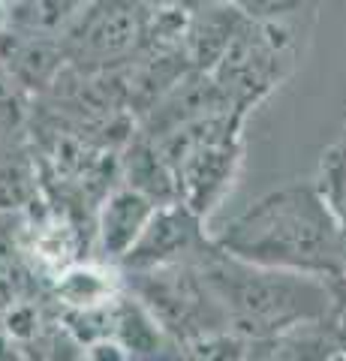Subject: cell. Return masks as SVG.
<instances>
[{
    "label": "cell",
    "mask_w": 346,
    "mask_h": 361,
    "mask_svg": "<svg viewBox=\"0 0 346 361\" xmlns=\"http://www.w3.org/2000/svg\"><path fill=\"white\" fill-rule=\"evenodd\" d=\"M193 265L214 295L229 331L244 341H262L298 325L331 319L334 280L247 265L223 253L214 238Z\"/></svg>",
    "instance_id": "2"
},
{
    "label": "cell",
    "mask_w": 346,
    "mask_h": 361,
    "mask_svg": "<svg viewBox=\"0 0 346 361\" xmlns=\"http://www.w3.org/2000/svg\"><path fill=\"white\" fill-rule=\"evenodd\" d=\"M314 187L346 232V139H338L322 151Z\"/></svg>",
    "instance_id": "14"
},
{
    "label": "cell",
    "mask_w": 346,
    "mask_h": 361,
    "mask_svg": "<svg viewBox=\"0 0 346 361\" xmlns=\"http://www.w3.org/2000/svg\"><path fill=\"white\" fill-rule=\"evenodd\" d=\"M328 329L334 334V343H338V353L346 358V280H334V307Z\"/></svg>",
    "instance_id": "17"
},
{
    "label": "cell",
    "mask_w": 346,
    "mask_h": 361,
    "mask_svg": "<svg viewBox=\"0 0 346 361\" xmlns=\"http://www.w3.org/2000/svg\"><path fill=\"white\" fill-rule=\"evenodd\" d=\"M121 175H124V187L136 190L154 205H172L178 202V187L172 178V169L166 166L160 148L142 133H132L124 154H121Z\"/></svg>",
    "instance_id": "12"
},
{
    "label": "cell",
    "mask_w": 346,
    "mask_h": 361,
    "mask_svg": "<svg viewBox=\"0 0 346 361\" xmlns=\"http://www.w3.org/2000/svg\"><path fill=\"white\" fill-rule=\"evenodd\" d=\"M124 292V277L118 265L82 259L61 271L49 283L51 310H106Z\"/></svg>",
    "instance_id": "9"
},
{
    "label": "cell",
    "mask_w": 346,
    "mask_h": 361,
    "mask_svg": "<svg viewBox=\"0 0 346 361\" xmlns=\"http://www.w3.org/2000/svg\"><path fill=\"white\" fill-rule=\"evenodd\" d=\"M21 361H82L85 349L73 341V334L58 322V316H51L42 322V329L18 346Z\"/></svg>",
    "instance_id": "15"
},
{
    "label": "cell",
    "mask_w": 346,
    "mask_h": 361,
    "mask_svg": "<svg viewBox=\"0 0 346 361\" xmlns=\"http://www.w3.org/2000/svg\"><path fill=\"white\" fill-rule=\"evenodd\" d=\"M343 280H346V262H343Z\"/></svg>",
    "instance_id": "19"
},
{
    "label": "cell",
    "mask_w": 346,
    "mask_h": 361,
    "mask_svg": "<svg viewBox=\"0 0 346 361\" xmlns=\"http://www.w3.org/2000/svg\"><path fill=\"white\" fill-rule=\"evenodd\" d=\"M214 244L247 265L343 280L346 232L314 180H292L259 196L226 223Z\"/></svg>",
    "instance_id": "1"
},
{
    "label": "cell",
    "mask_w": 346,
    "mask_h": 361,
    "mask_svg": "<svg viewBox=\"0 0 346 361\" xmlns=\"http://www.w3.org/2000/svg\"><path fill=\"white\" fill-rule=\"evenodd\" d=\"M343 139H346V135H343Z\"/></svg>",
    "instance_id": "20"
},
{
    "label": "cell",
    "mask_w": 346,
    "mask_h": 361,
    "mask_svg": "<svg viewBox=\"0 0 346 361\" xmlns=\"http://www.w3.org/2000/svg\"><path fill=\"white\" fill-rule=\"evenodd\" d=\"M109 341H115L124 349L130 361H178V343L127 292H121V298L111 307Z\"/></svg>",
    "instance_id": "11"
},
{
    "label": "cell",
    "mask_w": 346,
    "mask_h": 361,
    "mask_svg": "<svg viewBox=\"0 0 346 361\" xmlns=\"http://www.w3.org/2000/svg\"><path fill=\"white\" fill-rule=\"evenodd\" d=\"M241 118L244 115L226 111L154 142L172 169L178 202L199 220L220 205L235 180L241 166Z\"/></svg>",
    "instance_id": "3"
},
{
    "label": "cell",
    "mask_w": 346,
    "mask_h": 361,
    "mask_svg": "<svg viewBox=\"0 0 346 361\" xmlns=\"http://www.w3.org/2000/svg\"><path fill=\"white\" fill-rule=\"evenodd\" d=\"M193 13L187 18V33L181 54L190 70L211 73L235 42L238 30L244 27V13L229 4H205V6H190Z\"/></svg>",
    "instance_id": "10"
},
{
    "label": "cell",
    "mask_w": 346,
    "mask_h": 361,
    "mask_svg": "<svg viewBox=\"0 0 346 361\" xmlns=\"http://www.w3.org/2000/svg\"><path fill=\"white\" fill-rule=\"evenodd\" d=\"M211 244L205 235V220H199L193 211L181 202L154 208L148 226L142 229L132 250L121 259V271H151L166 265L196 262L199 253Z\"/></svg>",
    "instance_id": "6"
},
{
    "label": "cell",
    "mask_w": 346,
    "mask_h": 361,
    "mask_svg": "<svg viewBox=\"0 0 346 361\" xmlns=\"http://www.w3.org/2000/svg\"><path fill=\"white\" fill-rule=\"evenodd\" d=\"M33 202L27 205L30 214L18 223V253L33 277L39 274L51 283L61 271L82 262V229L61 205H42L37 214Z\"/></svg>",
    "instance_id": "7"
},
{
    "label": "cell",
    "mask_w": 346,
    "mask_h": 361,
    "mask_svg": "<svg viewBox=\"0 0 346 361\" xmlns=\"http://www.w3.org/2000/svg\"><path fill=\"white\" fill-rule=\"evenodd\" d=\"M334 355H338V343L328 322H316L262 341H247L244 361H334Z\"/></svg>",
    "instance_id": "13"
},
{
    "label": "cell",
    "mask_w": 346,
    "mask_h": 361,
    "mask_svg": "<svg viewBox=\"0 0 346 361\" xmlns=\"http://www.w3.org/2000/svg\"><path fill=\"white\" fill-rule=\"evenodd\" d=\"M247 341L232 331L202 334L178 343V361H244Z\"/></svg>",
    "instance_id": "16"
},
{
    "label": "cell",
    "mask_w": 346,
    "mask_h": 361,
    "mask_svg": "<svg viewBox=\"0 0 346 361\" xmlns=\"http://www.w3.org/2000/svg\"><path fill=\"white\" fill-rule=\"evenodd\" d=\"M148 13L142 4H87L61 39L63 58L85 73L132 63L144 51Z\"/></svg>",
    "instance_id": "5"
},
{
    "label": "cell",
    "mask_w": 346,
    "mask_h": 361,
    "mask_svg": "<svg viewBox=\"0 0 346 361\" xmlns=\"http://www.w3.org/2000/svg\"><path fill=\"white\" fill-rule=\"evenodd\" d=\"M124 292L148 310L175 343L229 331L226 319L193 262L151 271H121Z\"/></svg>",
    "instance_id": "4"
},
{
    "label": "cell",
    "mask_w": 346,
    "mask_h": 361,
    "mask_svg": "<svg viewBox=\"0 0 346 361\" xmlns=\"http://www.w3.org/2000/svg\"><path fill=\"white\" fill-rule=\"evenodd\" d=\"M154 202L144 199L142 193L130 187H115L99 199L97 205V220H94V247L97 259L109 265H121L132 244L139 241L142 229L148 226L154 214Z\"/></svg>",
    "instance_id": "8"
},
{
    "label": "cell",
    "mask_w": 346,
    "mask_h": 361,
    "mask_svg": "<svg viewBox=\"0 0 346 361\" xmlns=\"http://www.w3.org/2000/svg\"><path fill=\"white\" fill-rule=\"evenodd\" d=\"M0 361H21L18 346H16V341H13V337L6 334L4 322H0Z\"/></svg>",
    "instance_id": "18"
}]
</instances>
